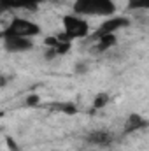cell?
<instances>
[{
  "mask_svg": "<svg viewBox=\"0 0 149 151\" xmlns=\"http://www.w3.org/2000/svg\"><path fill=\"white\" fill-rule=\"evenodd\" d=\"M42 2L44 0H0V12H7V11L35 12V11H39Z\"/></svg>",
  "mask_w": 149,
  "mask_h": 151,
  "instance_id": "obj_6",
  "label": "cell"
},
{
  "mask_svg": "<svg viewBox=\"0 0 149 151\" xmlns=\"http://www.w3.org/2000/svg\"><path fill=\"white\" fill-rule=\"evenodd\" d=\"M0 116H2V113H0Z\"/></svg>",
  "mask_w": 149,
  "mask_h": 151,
  "instance_id": "obj_17",
  "label": "cell"
},
{
  "mask_svg": "<svg viewBox=\"0 0 149 151\" xmlns=\"http://www.w3.org/2000/svg\"><path fill=\"white\" fill-rule=\"evenodd\" d=\"M74 70H75V72H77V74H84V72L88 70V65H86L84 62H79V63H75Z\"/></svg>",
  "mask_w": 149,
  "mask_h": 151,
  "instance_id": "obj_14",
  "label": "cell"
},
{
  "mask_svg": "<svg viewBox=\"0 0 149 151\" xmlns=\"http://www.w3.org/2000/svg\"><path fill=\"white\" fill-rule=\"evenodd\" d=\"M56 109L62 111V113H65V114H75L77 113V107H75L72 102H58Z\"/></svg>",
  "mask_w": 149,
  "mask_h": 151,
  "instance_id": "obj_12",
  "label": "cell"
},
{
  "mask_svg": "<svg viewBox=\"0 0 149 151\" xmlns=\"http://www.w3.org/2000/svg\"><path fill=\"white\" fill-rule=\"evenodd\" d=\"M95 40H97V51H98V53H102V51L111 49L112 46L117 42V37H116V34H107V35L95 37Z\"/></svg>",
  "mask_w": 149,
  "mask_h": 151,
  "instance_id": "obj_9",
  "label": "cell"
},
{
  "mask_svg": "<svg viewBox=\"0 0 149 151\" xmlns=\"http://www.w3.org/2000/svg\"><path fill=\"white\" fill-rule=\"evenodd\" d=\"M62 25H63V35L69 39L70 42L75 39H86L90 37V25L86 19H82L77 14H65L62 18Z\"/></svg>",
  "mask_w": 149,
  "mask_h": 151,
  "instance_id": "obj_2",
  "label": "cell"
},
{
  "mask_svg": "<svg viewBox=\"0 0 149 151\" xmlns=\"http://www.w3.org/2000/svg\"><path fill=\"white\" fill-rule=\"evenodd\" d=\"M7 146H9L12 151H18V146H16V142H14L12 137H7Z\"/></svg>",
  "mask_w": 149,
  "mask_h": 151,
  "instance_id": "obj_15",
  "label": "cell"
},
{
  "mask_svg": "<svg viewBox=\"0 0 149 151\" xmlns=\"http://www.w3.org/2000/svg\"><path fill=\"white\" fill-rule=\"evenodd\" d=\"M4 49L7 53H28L35 47L34 39L18 37V35H2Z\"/></svg>",
  "mask_w": 149,
  "mask_h": 151,
  "instance_id": "obj_4",
  "label": "cell"
},
{
  "mask_svg": "<svg viewBox=\"0 0 149 151\" xmlns=\"http://www.w3.org/2000/svg\"><path fill=\"white\" fill-rule=\"evenodd\" d=\"M0 39H2V34H0Z\"/></svg>",
  "mask_w": 149,
  "mask_h": 151,
  "instance_id": "obj_16",
  "label": "cell"
},
{
  "mask_svg": "<svg viewBox=\"0 0 149 151\" xmlns=\"http://www.w3.org/2000/svg\"><path fill=\"white\" fill-rule=\"evenodd\" d=\"M128 11H148L149 0H126Z\"/></svg>",
  "mask_w": 149,
  "mask_h": 151,
  "instance_id": "obj_11",
  "label": "cell"
},
{
  "mask_svg": "<svg viewBox=\"0 0 149 151\" xmlns=\"http://www.w3.org/2000/svg\"><path fill=\"white\" fill-rule=\"evenodd\" d=\"M148 127V119L144 118V116H140V114L133 113L130 114L128 118H126V121H125V134L128 135V134H133V132H139V130H142V128H146Z\"/></svg>",
  "mask_w": 149,
  "mask_h": 151,
  "instance_id": "obj_8",
  "label": "cell"
},
{
  "mask_svg": "<svg viewBox=\"0 0 149 151\" xmlns=\"http://www.w3.org/2000/svg\"><path fill=\"white\" fill-rule=\"evenodd\" d=\"M130 18H125V16H111V18H107V19H104V23L97 28V32H95V37H100V35H107V34H116L117 30H121V28H126V27H130Z\"/></svg>",
  "mask_w": 149,
  "mask_h": 151,
  "instance_id": "obj_5",
  "label": "cell"
},
{
  "mask_svg": "<svg viewBox=\"0 0 149 151\" xmlns=\"http://www.w3.org/2000/svg\"><path fill=\"white\" fill-rule=\"evenodd\" d=\"M25 104H27L28 107H34V106H39V104H40V97H39L37 93H32V95H28V97H27Z\"/></svg>",
  "mask_w": 149,
  "mask_h": 151,
  "instance_id": "obj_13",
  "label": "cell"
},
{
  "mask_svg": "<svg viewBox=\"0 0 149 151\" xmlns=\"http://www.w3.org/2000/svg\"><path fill=\"white\" fill-rule=\"evenodd\" d=\"M109 100H111L109 93H105V91L97 93V95H95V99H93V109H104V107L109 104Z\"/></svg>",
  "mask_w": 149,
  "mask_h": 151,
  "instance_id": "obj_10",
  "label": "cell"
},
{
  "mask_svg": "<svg viewBox=\"0 0 149 151\" xmlns=\"http://www.w3.org/2000/svg\"><path fill=\"white\" fill-rule=\"evenodd\" d=\"M42 34V28L40 25L30 21V19H25V18H12L11 23L7 25V28L2 32V35H18V37H27V39H34L39 37Z\"/></svg>",
  "mask_w": 149,
  "mask_h": 151,
  "instance_id": "obj_3",
  "label": "cell"
},
{
  "mask_svg": "<svg viewBox=\"0 0 149 151\" xmlns=\"http://www.w3.org/2000/svg\"><path fill=\"white\" fill-rule=\"evenodd\" d=\"M74 14L77 16H97V18H111L116 14L114 0H75Z\"/></svg>",
  "mask_w": 149,
  "mask_h": 151,
  "instance_id": "obj_1",
  "label": "cell"
},
{
  "mask_svg": "<svg viewBox=\"0 0 149 151\" xmlns=\"http://www.w3.org/2000/svg\"><path fill=\"white\" fill-rule=\"evenodd\" d=\"M114 141L111 130H93L86 135V142L93 144V146H109Z\"/></svg>",
  "mask_w": 149,
  "mask_h": 151,
  "instance_id": "obj_7",
  "label": "cell"
}]
</instances>
